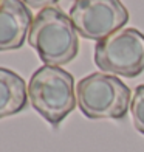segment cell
I'll use <instances>...</instances> for the list:
<instances>
[{"label": "cell", "mask_w": 144, "mask_h": 152, "mask_svg": "<svg viewBox=\"0 0 144 152\" xmlns=\"http://www.w3.org/2000/svg\"><path fill=\"white\" fill-rule=\"evenodd\" d=\"M28 44L37 51L45 65H67L78 56L79 39L70 16L50 6L34 16L28 33Z\"/></svg>", "instance_id": "6da1fadb"}, {"label": "cell", "mask_w": 144, "mask_h": 152, "mask_svg": "<svg viewBox=\"0 0 144 152\" xmlns=\"http://www.w3.org/2000/svg\"><path fill=\"white\" fill-rule=\"evenodd\" d=\"M28 101L47 123L57 129L78 106L74 78L60 67L42 65L30 79Z\"/></svg>", "instance_id": "7a4b0ae2"}, {"label": "cell", "mask_w": 144, "mask_h": 152, "mask_svg": "<svg viewBox=\"0 0 144 152\" xmlns=\"http://www.w3.org/2000/svg\"><path fill=\"white\" fill-rule=\"evenodd\" d=\"M76 102L88 120H122L130 109L132 92L116 76L92 73L78 82Z\"/></svg>", "instance_id": "3957f363"}, {"label": "cell", "mask_w": 144, "mask_h": 152, "mask_svg": "<svg viewBox=\"0 0 144 152\" xmlns=\"http://www.w3.org/2000/svg\"><path fill=\"white\" fill-rule=\"evenodd\" d=\"M95 64L102 73L136 78L144 72V34L136 28H122L99 40Z\"/></svg>", "instance_id": "277c9868"}, {"label": "cell", "mask_w": 144, "mask_h": 152, "mask_svg": "<svg viewBox=\"0 0 144 152\" xmlns=\"http://www.w3.org/2000/svg\"><path fill=\"white\" fill-rule=\"evenodd\" d=\"M129 17L121 0H76L70 8V19L78 34L98 42L122 30Z\"/></svg>", "instance_id": "5b68a950"}, {"label": "cell", "mask_w": 144, "mask_h": 152, "mask_svg": "<svg viewBox=\"0 0 144 152\" xmlns=\"http://www.w3.org/2000/svg\"><path fill=\"white\" fill-rule=\"evenodd\" d=\"M34 16L22 0L0 2V51L17 50L28 37Z\"/></svg>", "instance_id": "8992f818"}, {"label": "cell", "mask_w": 144, "mask_h": 152, "mask_svg": "<svg viewBox=\"0 0 144 152\" xmlns=\"http://www.w3.org/2000/svg\"><path fill=\"white\" fill-rule=\"evenodd\" d=\"M28 106V86L9 68L0 67V120L23 112Z\"/></svg>", "instance_id": "52a82bcc"}, {"label": "cell", "mask_w": 144, "mask_h": 152, "mask_svg": "<svg viewBox=\"0 0 144 152\" xmlns=\"http://www.w3.org/2000/svg\"><path fill=\"white\" fill-rule=\"evenodd\" d=\"M130 115L135 129L144 135V84L138 86L133 92L132 102H130Z\"/></svg>", "instance_id": "ba28073f"}, {"label": "cell", "mask_w": 144, "mask_h": 152, "mask_svg": "<svg viewBox=\"0 0 144 152\" xmlns=\"http://www.w3.org/2000/svg\"><path fill=\"white\" fill-rule=\"evenodd\" d=\"M22 2L28 6V8H33V10H39L42 11L45 8H50V6H54L59 0H22Z\"/></svg>", "instance_id": "9c48e42d"}, {"label": "cell", "mask_w": 144, "mask_h": 152, "mask_svg": "<svg viewBox=\"0 0 144 152\" xmlns=\"http://www.w3.org/2000/svg\"><path fill=\"white\" fill-rule=\"evenodd\" d=\"M0 2H2V0H0Z\"/></svg>", "instance_id": "30bf717a"}]
</instances>
